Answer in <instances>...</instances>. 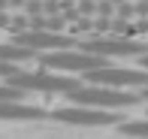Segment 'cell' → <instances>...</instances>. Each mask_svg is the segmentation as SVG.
<instances>
[{
    "instance_id": "obj_9",
    "label": "cell",
    "mask_w": 148,
    "mask_h": 139,
    "mask_svg": "<svg viewBox=\"0 0 148 139\" xmlns=\"http://www.w3.org/2000/svg\"><path fill=\"white\" fill-rule=\"evenodd\" d=\"M30 58H36V51L24 49V45H18V42H0V61L3 64H24V61H30Z\"/></svg>"
},
{
    "instance_id": "obj_3",
    "label": "cell",
    "mask_w": 148,
    "mask_h": 139,
    "mask_svg": "<svg viewBox=\"0 0 148 139\" xmlns=\"http://www.w3.org/2000/svg\"><path fill=\"white\" fill-rule=\"evenodd\" d=\"M39 58V67L42 70H55V73H85L91 70H100L109 64V58H100V55H91V51H82V49H58V51H42Z\"/></svg>"
},
{
    "instance_id": "obj_14",
    "label": "cell",
    "mask_w": 148,
    "mask_h": 139,
    "mask_svg": "<svg viewBox=\"0 0 148 139\" xmlns=\"http://www.w3.org/2000/svg\"><path fill=\"white\" fill-rule=\"evenodd\" d=\"M142 97H145V100H148V88H142Z\"/></svg>"
},
{
    "instance_id": "obj_4",
    "label": "cell",
    "mask_w": 148,
    "mask_h": 139,
    "mask_svg": "<svg viewBox=\"0 0 148 139\" xmlns=\"http://www.w3.org/2000/svg\"><path fill=\"white\" fill-rule=\"evenodd\" d=\"M49 118H55L60 124H70V127H109V124H121L118 112L94 109V106H64V109L49 112Z\"/></svg>"
},
{
    "instance_id": "obj_10",
    "label": "cell",
    "mask_w": 148,
    "mask_h": 139,
    "mask_svg": "<svg viewBox=\"0 0 148 139\" xmlns=\"http://www.w3.org/2000/svg\"><path fill=\"white\" fill-rule=\"evenodd\" d=\"M121 133L133 139H148V121H121Z\"/></svg>"
},
{
    "instance_id": "obj_7",
    "label": "cell",
    "mask_w": 148,
    "mask_h": 139,
    "mask_svg": "<svg viewBox=\"0 0 148 139\" xmlns=\"http://www.w3.org/2000/svg\"><path fill=\"white\" fill-rule=\"evenodd\" d=\"M12 42L24 45V49L36 51V55H42V51H58V49H73V39L58 34V30H15V39Z\"/></svg>"
},
{
    "instance_id": "obj_1",
    "label": "cell",
    "mask_w": 148,
    "mask_h": 139,
    "mask_svg": "<svg viewBox=\"0 0 148 139\" xmlns=\"http://www.w3.org/2000/svg\"><path fill=\"white\" fill-rule=\"evenodd\" d=\"M6 82L12 88H21L24 94L30 91H39V94H70L82 85V79H73L66 73H55V70H36V73H27L18 67L12 76H6Z\"/></svg>"
},
{
    "instance_id": "obj_8",
    "label": "cell",
    "mask_w": 148,
    "mask_h": 139,
    "mask_svg": "<svg viewBox=\"0 0 148 139\" xmlns=\"http://www.w3.org/2000/svg\"><path fill=\"white\" fill-rule=\"evenodd\" d=\"M49 118V112L30 103H0V121H42Z\"/></svg>"
},
{
    "instance_id": "obj_5",
    "label": "cell",
    "mask_w": 148,
    "mask_h": 139,
    "mask_svg": "<svg viewBox=\"0 0 148 139\" xmlns=\"http://www.w3.org/2000/svg\"><path fill=\"white\" fill-rule=\"evenodd\" d=\"M82 79H88V85H106V88H148V70H133V67H106L85 73Z\"/></svg>"
},
{
    "instance_id": "obj_12",
    "label": "cell",
    "mask_w": 148,
    "mask_h": 139,
    "mask_svg": "<svg viewBox=\"0 0 148 139\" xmlns=\"http://www.w3.org/2000/svg\"><path fill=\"white\" fill-rule=\"evenodd\" d=\"M18 70V64H3L0 61V79H6V76H12V73Z\"/></svg>"
},
{
    "instance_id": "obj_6",
    "label": "cell",
    "mask_w": 148,
    "mask_h": 139,
    "mask_svg": "<svg viewBox=\"0 0 148 139\" xmlns=\"http://www.w3.org/2000/svg\"><path fill=\"white\" fill-rule=\"evenodd\" d=\"M82 51H91V55H100V58H139L148 51V45L136 42L130 36H103V39H85L79 45Z\"/></svg>"
},
{
    "instance_id": "obj_2",
    "label": "cell",
    "mask_w": 148,
    "mask_h": 139,
    "mask_svg": "<svg viewBox=\"0 0 148 139\" xmlns=\"http://www.w3.org/2000/svg\"><path fill=\"white\" fill-rule=\"evenodd\" d=\"M66 100L76 103V106H94V109L121 112L127 106H136L139 97L130 94V91H121V88H106V85H79L76 91L66 94Z\"/></svg>"
},
{
    "instance_id": "obj_13",
    "label": "cell",
    "mask_w": 148,
    "mask_h": 139,
    "mask_svg": "<svg viewBox=\"0 0 148 139\" xmlns=\"http://www.w3.org/2000/svg\"><path fill=\"white\" fill-rule=\"evenodd\" d=\"M139 64H142V70H148V51H145V55H139Z\"/></svg>"
},
{
    "instance_id": "obj_11",
    "label": "cell",
    "mask_w": 148,
    "mask_h": 139,
    "mask_svg": "<svg viewBox=\"0 0 148 139\" xmlns=\"http://www.w3.org/2000/svg\"><path fill=\"white\" fill-rule=\"evenodd\" d=\"M24 100V91L21 88H12L9 82L0 85V103H21Z\"/></svg>"
}]
</instances>
